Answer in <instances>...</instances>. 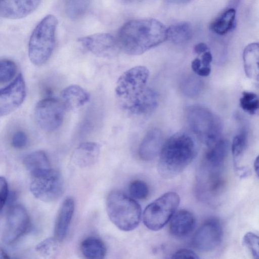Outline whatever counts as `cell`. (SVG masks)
I'll list each match as a JSON object with an SVG mask.
<instances>
[{"label": "cell", "mask_w": 259, "mask_h": 259, "mask_svg": "<svg viewBox=\"0 0 259 259\" xmlns=\"http://www.w3.org/2000/svg\"><path fill=\"white\" fill-rule=\"evenodd\" d=\"M149 71L137 66L123 73L115 85V95L119 106L127 113L138 116L151 114L156 109V93L147 86Z\"/></svg>", "instance_id": "1"}, {"label": "cell", "mask_w": 259, "mask_h": 259, "mask_svg": "<svg viewBox=\"0 0 259 259\" xmlns=\"http://www.w3.org/2000/svg\"><path fill=\"white\" fill-rule=\"evenodd\" d=\"M116 37L121 51L139 55L167 39V28L154 19L132 20L120 27Z\"/></svg>", "instance_id": "2"}, {"label": "cell", "mask_w": 259, "mask_h": 259, "mask_svg": "<svg viewBox=\"0 0 259 259\" xmlns=\"http://www.w3.org/2000/svg\"><path fill=\"white\" fill-rule=\"evenodd\" d=\"M197 154L194 139L188 133L179 132L162 145L157 164L159 175L172 179L181 173L193 161Z\"/></svg>", "instance_id": "3"}, {"label": "cell", "mask_w": 259, "mask_h": 259, "mask_svg": "<svg viewBox=\"0 0 259 259\" xmlns=\"http://www.w3.org/2000/svg\"><path fill=\"white\" fill-rule=\"evenodd\" d=\"M106 204L110 220L120 230L130 231L139 225L141 208L131 197L120 191H113L108 194Z\"/></svg>", "instance_id": "4"}, {"label": "cell", "mask_w": 259, "mask_h": 259, "mask_svg": "<svg viewBox=\"0 0 259 259\" xmlns=\"http://www.w3.org/2000/svg\"><path fill=\"white\" fill-rule=\"evenodd\" d=\"M57 24L56 17L50 14L34 29L28 43V56L34 65H43L51 57L55 47Z\"/></svg>", "instance_id": "5"}, {"label": "cell", "mask_w": 259, "mask_h": 259, "mask_svg": "<svg viewBox=\"0 0 259 259\" xmlns=\"http://www.w3.org/2000/svg\"><path fill=\"white\" fill-rule=\"evenodd\" d=\"M188 124L197 138L210 147L221 139L222 123L208 108L200 105L189 107L187 111Z\"/></svg>", "instance_id": "6"}, {"label": "cell", "mask_w": 259, "mask_h": 259, "mask_svg": "<svg viewBox=\"0 0 259 259\" xmlns=\"http://www.w3.org/2000/svg\"><path fill=\"white\" fill-rule=\"evenodd\" d=\"M180 202L179 195L168 192L148 204L143 212L145 226L152 231L162 229L170 221Z\"/></svg>", "instance_id": "7"}, {"label": "cell", "mask_w": 259, "mask_h": 259, "mask_svg": "<svg viewBox=\"0 0 259 259\" xmlns=\"http://www.w3.org/2000/svg\"><path fill=\"white\" fill-rule=\"evenodd\" d=\"M30 190L37 199L46 202L60 198L64 190L61 174L52 168L31 175Z\"/></svg>", "instance_id": "8"}, {"label": "cell", "mask_w": 259, "mask_h": 259, "mask_svg": "<svg viewBox=\"0 0 259 259\" xmlns=\"http://www.w3.org/2000/svg\"><path fill=\"white\" fill-rule=\"evenodd\" d=\"M224 167H218L202 162L196 178V193L201 200L210 202L223 193L226 184Z\"/></svg>", "instance_id": "9"}, {"label": "cell", "mask_w": 259, "mask_h": 259, "mask_svg": "<svg viewBox=\"0 0 259 259\" xmlns=\"http://www.w3.org/2000/svg\"><path fill=\"white\" fill-rule=\"evenodd\" d=\"M65 108L57 99L49 97L39 101L35 108V117L39 127L47 132L58 129L62 124Z\"/></svg>", "instance_id": "10"}, {"label": "cell", "mask_w": 259, "mask_h": 259, "mask_svg": "<svg viewBox=\"0 0 259 259\" xmlns=\"http://www.w3.org/2000/svg\"><path fill=\"white\" fill-rule=\"evenodd\" d=\"M223 234L220 221L215 218L208 219L195 232L193 238V246L201 251H212L220 245Z\"/></svg>", "instance_id": "11"}, {"label": "cell", "mask_w": 259, "mask_h": 259, "mask_svg": "<svg viewBox=\"0 0 259 259\" xmlns=\"http://www.w3.org/2000/svg\"><path fill=\"white\" fill-rule=\"evenodd\" d=\"M78 41L88 51L99 57L113 58L121 51L116 37L109 33H96L82 37Z\"/></svg>", "instance_id": "12"}, {"label": "cell", "mask_w": 259, "mask_h": 259, "mask_svg": "<svg viewBox=\"0 0 259 259\" xmlns=\"http://www.w3.org/2000/svg\"><path fill=\"white\" fill-rule=\"evenodd\" d=\"M30 220L25 207L14 205L9 209L2 239L6 244L14 243L27 231Z\"/></svg>", "instance_id": "13"}, {"label": "cell", "mask_w": 259, "mask_h": 259, "mask_svg": "<svg viewBox=\"0 0 259 259\" xmlns=\"http://www.w3.org/2000/svg\"><path fill=\"white\" fill-rule=\"evenodd\" d=\"M25 95V82L20 73L9 85L0 89V116L15 110L23 103Z\"/></svg>", "instance_id": "14"}, {"label": "cell", "mask_w": 259, "mask_h": 259, "mask_svg": "<svg viewBox=\"0 0 259 259\" xmlns=\"http://www.w3.org/2000/svg\"><path fill=\"white\" fill-rule=\"evenodd\" d=\"M40 0H0V16L18 19L25 17L38 7Z\"/></svg>", "instance_id": "15"}, {"label": "cell", "mask_w": 259, "mask_h": 259, "mask_svg": "<svg viewBox=\"0 0 259 259\" xmlns=\"http://www.w3.org/2000/svg\"><path fill=\"white\" fill-rule=\"evenodd\" d=\"M162 145L161 131L157 128H153L143 139L138 150L139 156L143 160H152L160 154Z\"/></svg>", "instance_id": "16"}, {"label": "cell", "mask_w": 259, "mask_h": 259, "mask_svg": "<svg viewBox=\"0 0 259 259\" xmlns=\"http://www.w3.org/2000/svg\"><path fill=\"white\" fill-rule=\"evenodd\" d=\"M74 201L71 197L66 198L62 202L55 221L54 237L60 242L66 237L73 215Z\"/></svg>", "instance_id": "17"}, {"label": "cell", "mask_w": 259, "mask_h": 259, "mask_svg": "<svg viewBox=\"0 0 259 259\" xmlns=\"http://www.w3.org/2000/svg\"><path fill=\"white\" fill-rule=\"evenodd\" d=\"M100 149V145L96 142H86L81 143L73 152L72 161L81 168L90 167L97 161Z\"/></svg>", "instance_id": "18"}, {"label": "cell", "mask_w": 259, "mask_h": 259, "mask_svg": "<svg viewBox=\"0 0 259 259\" xmlns=\"http://www.w3.org/2000/svg\"><path fill=\"white\" fill-rule=\"evenodd\" d=\"M195 218L193 214L186 209H181L173 214L170 220L169 231L171 235L183 237L193 229Z\"/></svg>", "instance_id": "19"}, {"label": "cell", "mask_w": 259, "mask_h": 259, "mask_svg": "<svg viewBox=\"0 0 259 259\" xmlns=\"http://www.w3.org/2000/svg\"><path fill=\"white\" fill-rule=\"evenodd\" d=\"M61 98L66 110H73L87 103L90 99V95L81 87L72 84L62 90Z\"/></svg>", "instance_id": "20"}, {"label": "cell", "mask_w": 259, "mask_h": 259, "mask_svg": "<svg viewBox=\"0 0 259 259\" xmlns=\"http://www.w3.org/2000/svg\"><path fill=\"white\" fill-rule=\"evenodd\" d=\"M244 71L250 79L258 80L259 46L258 42L248 44L243 53Z\"/></svg>", "instance_id": "21"}, {"label": "cell", "mask_w": 259, "mask_h": 259, "mask_svg": "<svg viewBox=\"0 0 259 259\" xmlns=\"http://www.w3.org/2000/svg\"><path fill=\"white\" fill-rule=\"evenodd\" d=\"M236 25V11L230 8L224 10L210 24L209 28L213 32L223 35L234 29Z\"/></svg>", "instance_id": "22"}, {"label": "cell", "mask_w": 259, "mask_h": 259, "mask_svg": "<svg viewBox=\"0 0 259 259\" xmlns=\"http://www.w3.org/2000/svg\"><path fill=\"white\" fill-rule=\"evenodd\" d=\"M229 150V142L226 140L220 139L209 147L202 161L215 166L224 167Z\"/></svg>", "instance_id": "23"}, {"label": "cell", "mask_w": 259, "mask_h": 259, "mask_svg": "<svg viewBox=\"0 0 259 259\" xmlns=\"http://www.w3.org/2000/svg\"><path fill=\"white\" fill-rule=\"evenodd\" d=\"M80 249L82 254L89 259H102L106 254L107 249L104 242L95 236L88 237L80 243Z\"/></svg>", "instance_id": "24"}, {"label": "cell", "mask_w": 259, "mask_h": 259, "mask_svg": "<svg viewBox=\"0 0 259 259\" xmlns=\"http://www.w3.org/2000/svg\"><path fill=\"white\" fill-rule=\"evenodd\" d=\"M23 163L31 175L52 168L49 158L43 151H36L27 155Z\"/></svg>", "instance_id": "25"}, {"label": "cell", "mask_w": 259, "mask_h": 259, "mask_svg": "<svg viewBox=\"0 0 259 259\" xmlns=\"http://www.w3.org/2000/svg\"><path fill=\"white\" fill-rule=\"evenodd\" d=\"M192 35V28L188 22H177L167 28V39L176 44H181L188 41Z\"/></svg>", "instance_id": "26"}, {"label": "cell", "mask_w": 259, "mask_h": 259, "mask_svg": "<svg viewBox=\"0 0 259 259\" xmlns=\"http://www.w3.org/2000/svg\"><path fill=\"white\" fill-rule=\"evenodd\" d=\"M59 242L55 237L47 238L36 245L35 251L42 258H55L59 251Z\"/></svg>", "instance_id": "27"}, {"label": "cell", "mask_w": 259, "mask_h": 259, "mask_svg": "<svg viewBox=\"0 0 259 259\" xmlns=\"http://www.w3.org/2000/svg\"><path fill=\"white\" fill-rule=\"evenodd\" d=\"M90 0H68L65 7L67 16L72 20L82 17L87 12Z\"/></svg>", "instance_id": "28"}, {"label": "cell", "mask_w": 259, "mask_h": 259, "mask_svg": "<svg viewBox=\"0 0 259 259\" xmlns=\"http://www.w3.org/2000/svg\"><path fill=\"white\" fill-rule=\"evenodd\" d=\"M248 144V134L243 128L234 137L231 146L232 155L235 161L240 158L246 149Z\"/></svg>", "instance_id": "29"}, {"label": "cell", "mask_w": 259, "mask_h": 259, "mask_svg": "<svg viewBox=\"0 0 259 259\" xmlns=\"http://www.w3.org/2000/svg\"><path fill=\"white\" fill-rule=\"evenodd\" d=\"M241 108L250 114H255L259 108L257 95L252 92L244 91L239 100Z\"/></svg>", "instance_id": "30"}, {"label": "cell", "mask_w": 259, "mask_h": 259, "mask_svg": "<svg viewBox=\"0 0 259 259\" xmlns=\"http://www.w3.org/2000/svg\"><path fill=\"white\" fill-rule=\"evenodd\" d=\"M17 66L14 62L9 59L0 60V83L11 81L15 76Z\"/></svg>", "instance_id": "31"}, {"label": "cell", "mask_w": 259, "mask_h": 259, "mask_svg": "<svg viewBox=\"0 0 259 259\" xmlns=\"http://www.w3.org/2000/svg\"><path fill=\"white\" fill-rule=\"evenodd\" d=\"M129 192L131 195L137 199H144L149 194V188L144 181L136 180L131 183L129 186Z\"/></svg>", "instance_id": "32"}, {"label": "cell", "mask_w": 259, "mask_h": 259, "mask_svg": "<svg viewBox=\"0 0 259 259\" xmlns=\"http://www.w3.org/2000/svg\"><path fill=\"white\" fill-rule=\"evenodd\" d=\"M243 242L254 258L258 257V237L252 232L247 233L243 237Z\"/></svg>", "instance_id": "33"}, {"label": "cell", "mask_w": 259, "mask_h": 259, "mask_svg": "<svg viewBox=\"0 0 259 259\" xmlns=\"http://www.w3.org/2000/svg\"><path fill=\"white\" fill-rule=\"evenodd\" d=\"M28 141V137L25 133L19 131L13 134L11 139V144L14 148L21 149L27 146Z\"/></svg>", "instance_id": "34"}, {"label": "cell", "mask_w": 259, "mask_h": 259, "mask_svg": "<svg viewBox=\"0 0 259 259\" xmlns=\"http://www.w3.org/2000/svg\"><path fill=\"white\" fill-rule=\"evenodd\" d=\"M199 81L197 78H189L185 82L184 92L189 96H194L197 95L200 90Z\"/></svg>", "instance_id": "35"}, {"label": "cell", "mask_w": 259, "mask_h": 259, "mask_svg": "<svg viewBox=\"0 0 259 259\" xmlns=\"http://www.w3.org/2000/svg\"><path fill=\"white\" fill-rule=\"evenodd\" d=\"M8 186L6 180L0 177V212L4 207L8 197Z\"/></svg>", "instance_id": "36"}, {"label": "cell", "mask_w": 259, "mask_h": 259, "mask_svg": "<svg viewBox=\"0 0 259 259\" xmlns=\"http://www.w3.org/2000/svg\"><path fill=\"white\" fill-rule=\"evenodd\" d=\"M172 258H199L198 255L193 250L189 249H180L174 252Z\"/></svg>", "instance_id": "37"}, {"label": "cell", "mask_w": 259, "mask_h": 259, "mask_svg": "<svg viewBox=\"0 0 259 259\" xmlns=\"http://www.w3.org/2000/svg\"><path fill=\"white\" fill-rule=\"evenodd\" d=\"M201 66H210V64L212 61V56L211 53L208 51L202 54L201 57Z\"/></svg>", "instance_id": "38"}, {"label": "cell", "mask_w": 259, "mask_h": 259, "mask_svg": "<svg viewBox=\"0 0 259 259\" xmlns=\"http://www.w3.org/2000/svg\"><path fill=\"white\" fill-rule=\"evenodd\" d=\"M209 48L207 45L204 42H199L196 44L194 47V51L195 53L200 55L208 51Z\"/></svg>", "instance_id": "39"}, {"label": "cell", "mask_w": 259, "mask_h": 259, "mask_svg": "<svg viewBox=\"0 0 259 259\" xmlns=\"http://www.w3.org/2000/svg\"><path fill=\"white\" fill-rule=\"evenodd\" d=\"M210 66H201V68L196 73V74L200 76L205 77L208 76L210 74Z\"/></svg>", "instance_id": "40"}, {"label": "cell", "mask_w": 259, "mask_h": 259, "mask_svg": "<svg viewBox=\"0 0 259 259\" xmlns=\"http://www.w3.org/2000/svg\"><path fill=\"white\" fill-rule=\"evenodd\" d=\"M201 63L199 58H196L194 59L191 63V68L193 71L196 73L197 71L201 68Z\"/></svg>", "instance_id": "41"}, {"label": "cell", "mask_w": 259, "mask_h": 259, "mask_svg": "<svg viewBox=\"0 0 259 259\" xmlns=\"http://www.w3.org/2000/svg\"><path fill=\"white\" fill-rule=\"evenodd\" d=\"M253 167L254 171L257 175V176H258V157L257 156L256 158L254 159V162H253Z\"/></svg>", "instance_id": "42"}, {"label": "cell", "mask_w": 259, "mask_h": 259, "mask_svg": "<svg viewBox=\"0 0 259 259\" xmlns=\"http://www.w3.org/2000/svg\"><path fill=\"white\" fill-rule=\"evenodd\" d=\"M8 254L2 248H0V258H8Z\"/></svg>", "instance_id": "43"}, {"label": "cell", "mask_w": 259, "mask_h": 259, "mask_svg": "<svg viewBox=\"0 0 259 259\" xmlns=\"http://www.w3.org/2000/svg\"><path fill=\"white\" fill-rule=\"evenodd\" d=\"M130 3H140V2H143L145 1H147L149 0H125Z\"/></svg>", "instance_id": "44"}]
</instances>
